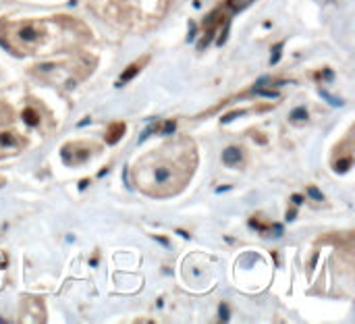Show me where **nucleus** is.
<instances>
[{"label": "nucleus", "instance_id": "nucleus-1", "mask_svg": "<svg viewBox=\"0 0 355 324\" xmlns=\"http://www.w3.org/2000/svg\"><path fill=\"white\" fill-rule=\"evenodd\" d=\"M198 164L196 146L183 137L162 144L158 150L146 154L131 169V181L135 187L154 198H168L179 194L191 179Z\"/></svg>", "mask_w": 355, "mask_h": 324}, {"label": "nucleus", "instance_id": "nucleus-2", "mask_svg": "<svg viewBox=\"0 0 355 324\" xmlns=\"http://www.w3.org/2000/svg\"><path fill=\"white\" fill-rule=\"evenodd\" d=\"M48 40L46 23L40 19L0 21V44L15 54H31Z\"/></svg>", "mask_w": 355, "mask_h": 324}, {"label": "nucleus", "instance_id": "nucleus-3", "mask_svg": "<svg viewBox=\"0 0 355 324\" xmlns=\"http://www.w3.org/2000/svg\"><path fill=\"white\" fill-rule=\"evenodd\" d=\"M23 146H25V142L21 139L19 133H15V131H2L0 133V156L17 154Z\"/></svg>", "mask_w": 355, "mask_h": 324}, {"label": "nucleus", "instance_id": "nucleus-4", "mask_svg": "<svg viewBox=\"0 0 355 324\" xmlns=\"http://www.w3.org/2000/svg\"><path fill=\"white\" fill-rule=\"evenodd\" d=\"M125 135V123H110L108 125V129H106V135H104V139H106V144L108 146H114V144H119V139Z\"/></svg>", "mask_w": 355, "mask_h": 324}, {"label": "nucleus", "instance_id": "nucleus-5", "mask_svg": "<svg viewBox=\"0 0 355 324\" xmlns=\"http://www.w3.org/2000/svg\"><path fill=\"white\" fill-rule=\"evenodd\" d=\"M148 60H150V56H144L141 60H135V62H133V65H131V67H129V69H127L125 73H121V77H119L116 85H123V83L131 81V79H133V77H135V75H137V73L141 71V67H144V65H146Z\"/></svg>", "mask_w": 355, "mask_h": 324}, {"label": "nucleus", "instance_id": "nucleus-6", "mask_svg": "<svg viewBox=\"0 0 355 324\" xmlns=\"http://www.w3.org/2000/svg\"><path fill=\"white\" fill-rule=\"evenodd\" d=\"M239 160H241V150H239L237 146H231V148H227V150L223 152V162H225V164L233 167V164H237Z\"/></svg>", "mask_w": 355, "mask_h": 324}, {"label": "nucleus", "instance_id": "nucleus-7", "mask_svg": "<svg viewBox=\"0 0 355 324\" xmlns=\"http://www.w3.org/2000/svg\"><path fill=\"white\" fill-rule=\"evenodd\" d=\"M21 117H23V123L29 125V127H37V125H40V114H37V110H33L31 106L25 108Z\"/></svg>", "mask_w": 355, "mask_h": 324}, {"label": "nucleus", "instance_id": "nucleus-8", "mask_svg": "<svg viewBox=\"0 0 355 324\" xmlns=\"http://www.w3.org/2000/svg\"><path fill=\"white\" fill-rule=\"evenodd\" d=\"M352 162H354V158H352V154H349V156L341 158V160L335 164V171H337V173H347V171L352 169Z\"/></svg>", "mask_w": 355, "mask_h": 324}, {"label": "nucleus", "instance_id": "nucleus-9", "mask_svg": "<svg viewBox=\"0 0 355 324\" xmlns=\"http://www.w3.org/2000/svg\"><path fill=\"white\" fill-rule=\"evenodd\" d=\"M252 2H254V0H227V4L231 6V10H235V12H237V10H243V8L250 6Z\"/></svg>", "mask_w": 355, "mask_h": 324}, {"label": "nucleus", "instance_id": "nucleus-10", "mask_svg": "<svg viewBox=\"0 0 355 324\" xmlns=\"http://www.w3.org/2000/svg\"><path fill=\"white\" fill-rule=\"evenodd\" d=\"M293 123H297V121H306L308 119V110L304 108V106H300V108H295L293 112H291V117H289Z\"/></svg>", "mask_w": 355, "mask_h": 324}, {"label": "nucleus", "instance_id": "nucleus-11", "mask_svg": "<svg viewBox=\"0 0 355 324\" xmlns=\"http://www.w3.org/2000/svg\"><path fill=\"white\" fill-rule=\"evenodd\" d=\"M281 50H283V44H277V46H275V54H272V58H270V65H277V62H279Z\"/></svg>", "mask_w": 355, "mask_h": 324}, {"label": "nucleus", "instance_id": "nucleus-12", "mask_svg": "<svg viewBox=\"0 0 355 324\" xmlns=\"http://www.w3.org/2000/svg\"><path fill=\"white\" fill-rule=\"evenodd\" d=\"M175 127H177V125H175V121H166L160 129H162V133H173V131H175Z\"/></svg>", "mask_w": 355, "mask_h": 324}, {"label": "nucleus", "instance_id": "nucleus-13", "mask_svg": "<svg viewBox=\"0 0 355 324\" xmlns=\"http://www.w3.org/2000/svg\"><path fill=\"white\" fill-rule=\"evenodd\" d=\"M308 196H312V200H318V202H320V200L324 198V196H322V194H320V191H318L316 187H308Z\"/></svg>", "mask_w": 355, "mask_h": 324}, {"label": "nucleus", "instance_id": "nucleus-14", "mask_svg": "<svg viewBox=\"0 0 355 324\" xmlns=\"http://www.w3.org/2000/svg\"><path fill=\"white\" fill-rule=\"evenodd\" d=\"M220 316H223L225 321L229 318V314H227V306H220Z\"/></svg>", "mask_w": 355, "mask_h": 324}, {"label": "nucleus", "instance_id": "nucleus-15", "mask_svg": "<svg viewBox=\"0 0 355 324\" xmlns=\"http://www.w3.org/2000/svg\"><path fill=\"white\" fill-rule=\"evenodd\" d=\"M302 200H304L302 196H293V202H295V204H302Z\"/></svg>", "mask_w": 355, "mask_h": 324}, {"label": "nucleus", "instance_id": "nucleus-16", "mask_svg": "<svg viewBox=\"0 0 355 324\" xmlns=\"http://www.w3.org/2000/svg\"><path fill=\"white\" fill-rule=\"evenodd\" d=\"M2 185H4V179H2V177H0V187H2Z\"/></svg>", "mask_w": 355, "mask_h": 324}]
</instances>
